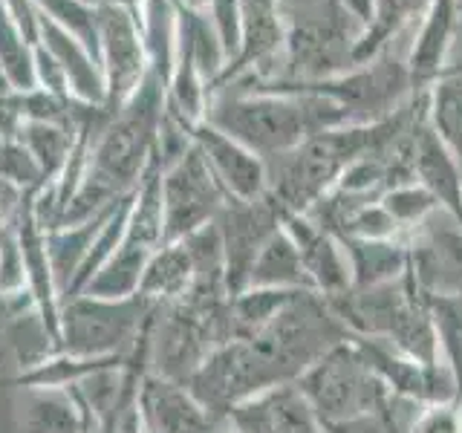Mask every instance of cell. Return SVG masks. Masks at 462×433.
Instances as JSON below:
<instances>
[{"instance_id": "1", "label": "cell", "mask_w": 462, "mask_h": 433, "mask_svg": "<svg viewBox=\"0 0 462 433\" xmlns=\"http://www.w3.org/2000/svg\"><path fill=\"white\" fill-rule=\"evenodd\" d=\"M165 122V84L153 72L119 110L110 113L93 142L84 180L72 194L58 226L84 223L107 211L116 199L136 191L156 153Z\"/></svg>"}, {"instance_id": "2", "label": "cell", "mask_w": 462, "mask_h": 433, "mask_svg": "<svg viewBox=\"0 0 462 433\" xmlns=\"http://www.w3.org/2000/svg\"><path fill=\"white\" fill-rule=\"evenodd\" d=\"M350 336L382 338L419 364H439V332L411 269L399 278L327 298Z\"/></svg>"}, {"instance_id": "3", "label": "cell", "mask_w": 462, "mask_h": 433, "mask_svg": "<svg viewBox=\"0 0 462 433\" xmlns=\"http://www.w3.org/2000/svg\"><path fill=\"white\" fill-rule=\"evenodd\" d=\"M278 9L286 29L281 81L315 84L358 64L365 23L338 0H278Z\"/></svg>"}, {"instance_id": "4", "label": "cell", "mask_w": 462, "mask_h": 433, "mask_svg": "<svg viewBox=\"0 0 462 433\" xmlns=\"http://www.w3.org/2000/svg\"><path fill=\"white\" fill-rule=\"evenodd\" d=\"M373 124H344L303 139L298 148L266 159L269 197L286 214H307L324 199L346 165L370 151Z\"/></svg>"}, {"instance_id": "5", "label": "cell", "mask_w": 462, "mask_h": 433, "mask_svg": "<svg viewBox=\"0 0 462 433\" xmlns=\"http://www.w3.org/2000/svg\"><path fill=\"white\" fill-rule=\"evenodd\" d=\"M350 338L346 327L318 292H298L272 321L249 338L274 384H295L315 361Z\"/></svg>"}, {"instance_id": "6", "label": "cell", "mask_w": 462, "mask_h": 433, "mask_svg": "<svg viewBox=\"0 0 462 433\" xmlns=\"http://www.w3.org/2000/svg\"><path fill=\"white\" fill-rule=\"evenodd\" d=\"M153 307L156 303L142 295L67 298L58 315V353L79 358H127Z\"/></svg>"}, {"instance_id": "7", "label": "cell", "mask_w": 462, "mask_h": 433, "mask_svg": "<svg viewBox=\"0 0 462 433\" xmlns=\"http://www.w3.org/2000/svg\"><path fill=\"white\" fill-rule=\"evenodd\" d=\"M295 387L310 401L321 425L365 413H384L393 396L350 338L329 350L321 361H315Z\"/></svg>"}, {"instance_id": "8", "label": "cell", "mask_w": 462, "mask_h": 433, "mask_svg": "<svg viewBox=\"0 0 462 433\" xmlns=\"http://www.w3.org/2000/svg\"><path fill=\"white\" fill-rule=\"evenodd\" d=\"M226 202V191L194 142L180 159L162 165L165 243H180L202 226L214 223Z\"/></svg>"}, {"instance_id": "9", "label": "cell", "mask_w": 462, "mask_h": 433, "mask_svg": "<svg viewBox=\"0 0 462 433\" xmlns=\"http://www.w3.org/2000/svg\"><path fill=\"white\" fill-rule=\"evenodd\" d=\"M185 387L217 416H228L240 401L278 387L249 338H231L206 355Z\"/></svg>"}, {"instance_id": "10", "label": "cell", "mask_w": 462, "mask_h": 433, "mask_svg": "<svg viewBox=\"0 0 462 433\" xmlns=\"http://www.w3.org/2000/svg\"><path fill=\"white\" fill-rule=\"evenodd\" d=\"M98 61L107 84V107L119 110L151 76L134 9L105 0L98 6Z\"/></svg>"}, {"instance_id": "11", "label": "cell", "mask_w": 462, "mask_h": 433, "mask_svg": "<svg viewBox=\"0 0 462 433\" xmlns=\"http://www.w3.org/2000/svg\"><path fill=\"white\" fill-rule=\"evenodd\" d=\"M411 274L425 295L462 300V223L437 208L408 235Z\"/></svg>"}, {"instance_id": "12", "label": "cell", "mask_w": 462, "mask_h": 433, "mask_svg": "<svg viewBox=\"0 0 462 433\" xmlns=\"http://www.w3.org/2000/svg\"><path fill=\"white\" fill-rule=\"evenodd\" d=\"M283 226V208L269 194L254 202L228 199L217 214V228L223 237L226 254V289L228 298L245 289V278L263 243Z\"/></svg>"}, {"instance_id": "13", "label": "cell", "mask_w": 462, "mask_h": 433, "mask_svg": "<svg viewBox=\"0 0 462 433\" xmlns=\"http://www.w3.org/2000/svg\"><path fill=\"white\" fill-rule=\"evenodd\" d=\"M139 410L148 433H226L228 416L211 413L191 390L177 382L144 375L139 384Z\"/></svg>"}, {"instance_id": "14", "label": "cell", "mask_w": 462, "mask_h": 433, "mask_svg": "<svg viewBox=\"0 0 462 433\" xmlns=\"http://www.w3.org/2000/svg\"><path fill=\"white\" fill-rule=\"evenodd\" d=\"M191 142L206 156L211 173L220 182L228 199L235 202H254L269 194L266 188V162L257 153H252L245 144L220 134L208 122L185 127Z\"/></svg>"}, {"instance_id": "15", "label": "cell", "mask_w": 462, "mask_h": 433, "mask_svg": "<svg viewBox=\"0 0 462 433\" xmlns=\"http://www.w3.org/2000/svg\"><path fill=\"white\" fill-rule=\"evenodd\" d=\"M235 433H324L295 384H278L228 410Z\"/></svg>"}, {"instance_id": "16", "label": "cell", "mask_w": 462, "mask_h": 433, "mask_svg": "<svg viewBox=\"0 0 462 433\" xmlns=\"http://www.w3.org/2000/svg\"><path fill=\"white\" fill-rule=\"evenodd\" d=\"M38 43L55 58V64L61 67L72 101H81V105H93V107H107L105 72H101L98 58L87 50L79 38H72L61 26H55L52 21H47L41 14Z\"/></svg>"}, {"instance_id": "17", "label": "cell", "mask_w": 462, "mask_h": 433, "mask_svg": "<svg viewBox=\"0 0 462 433\" xmlns=\"http://www.w3.org/2000/svg\"><path fill=\"white\" fill-rule=\"evenodd\" d=\"M457 23H459V12L454 6V0H433L428 12L422 14V21L416 23L408 50V69L416 90H425L445 69L457 35Z\"/></svg>"}, {"instance_id": "18", "label": "cell", "mask_w": 462, "mask_h": 433, "mask_svg": "<svg viewBox=\"0 0 462 433\" xmlns=\"http://www.w3.org/2000/svg\"><path fill=\"white\" fill-rule=\"evenodd\" d=\"M245 289H292V292H315V286L303 266L300 252L289 231L281 226L257 252L245 278Z\"/></svg>"}, {"instance_id": "19", "label": "cell", "mask_w": 462, "mask_h": 433, "mask_svg": "<svg viewBox=\"0 0 462 433\" xmlns=\"http://www.w3.org/2000/svg\"><path fill=\"white\" fill-rule=\"evenodd\" d=\"M144 55L153 76L168 87L180 52V6L173 0H144L136 12Z\"/></svg>"}, {"instance_id": "20", "label": "cell", "mask_w": 462, "mask_h": 433, "mask_svg": "<svg viewBox=\"0 0 462 433\" xmlns=\"http://www.w3.org/2000/svg\"><path fill=\"white\" fill-rule=\"evenodd\" d=\"M425 110L437 139L462 162V61H448L425 87Z\"/></svg>"}, {"instance_id": "21", "label": "cell", "mask_w": 462, "mask_h": 433, "mask_svg": "<svg viewBox=\"0 0 462 433\" xmlns=\"http://www.w3.org/2000/svg\"><path fill=\"white\" fill-rule=\"evenodd\" d=\"M344 252L350 260V274H353V289H367L379 286L399 278L411 266V252L408 243L399 240H356L346 237Z\"/></svg>"}, {"instance_id": "22", "label": "cell", "mask_w": 462, "mask_h": 433, "mask_svg": "<svg viewBox=\"0 0 462 433\" xmlns=\"http://www.w3.org/2000/svg\"><path fill=\"white\" fill-rule=\"evenodd\" d=\"M194 283H197V272L185 243H165L151 257L148 269H144L139 295L153 303H177L191 295Z\"/></svg>"}, {"instance_id": "23", "label": "cell", "mask_w": 462, "mask_h": 433, "mask_svg": "<svg viewBox=\"0 0 462 433\" xmlns=\"http://www.w3.org/2000/svg\"><path fill=\"white\" fill-rule=\"evenodd\" d=\"M113 206H116V202H113ZM110 208L90 216V220H84V223L55 226V228L47 231V254H50V263H52L55 283H58V289H61V298L69 289V283L76 281L79 269L84 266V260H87V254H90L93 243L98 237L101 226H105Z\"/></svg>"}, {"instance_id": "24", "label": "cell", "mask_w": 462, "mask_h": 433, "mask_svg": "<svg viewBox=\"0 0 462 433\" xmlns=\"http://www.w3.org/2000/svg\"><path fill=\"white\" fill-rule=\"evenodd\" d=\"M21 144L29 151V156L35 159V165L41 168V177L47 185H52L61 170L67 168V159L76 148V119L69 124H50V122H23Z\"/></svg>"}, {"instance_id": "25", "label": "cell", "mask_w": 462, "mask_h": 433, "mask_svg": "<svg viewBox=\"0 0 462 433\" xmlns=\"http://www.w3.org/2000/svg\"><path fill=\"white\" fill-rule=\"evenodd\" d=\"M433 0H375L373 21L367 23L365 35L358 43V64L382 52L393 38L411 32L422 21V14Z\"/></svg>"}, {"instance_id": "26", "label": "cell", "mask_w": 462, "mask_h": 433, "mask_svg": "<svg viewBox=\"0 0 462 433\" xmlns=\"http://www.w3.org/2000/svg\"><path fill=\"white\" fill-rule=\"evenodd\" d=\"M0 76L18 93H29L38 87L35 43L21 32L4 4H0Z\"/></svg>"}, {"instance_id": "27", "label": "cell", "mask_w": 462, "mask_h": 433, "mask_svg": "<svg viewBox=\"0 0 462 433\" xmlns=\"http://www.w3.org/2000/svg\"><path fill=\"white\" fill-rule=\"evenodd\" d=\"M32 4L43 18L79 38L98 58V6L84 4V0H32Z\"/></svg>"}, {"instance_id": "28", "label": "cell", "mask_w": 462, "mask_h": 433, "mask_svg": "<svg viewBox=\"0 0 462 433\" xmlns=\"http://www.w3.org/2000/svg\"><path fill=\"white\" fill-rule=\"evenodd\" d=\"M379 202H382V208L393 216L399 231H408V235L416 226H422L433 211L442 208L437 197L419 182H402V185L387 188Z\"/></svg>"}, {"instance_id": "29", "label": "cell", "mask_w": 462, "mask_h": 433, "mask_svg": "<svg viewBox=\"0 0 462 433\" xmlns=\"http://www.w3.org/2000/svg\"><path fill=\"white\" fill-rule=\"evenodd\" d=\"M0 177L23 188V191H38V188L47 185L41 177V168L21 144V139L0 136Z\"/></svg>"}, {"instance_id": "30", "label": "cell", "mask_w": 462, "mask_h": 433, "mask_svg": "<svg viewBox=\"0 0 462 433\" xmlns=\"http://www.w3.org/2000/svg\"><path fill=\"white\" fill-rule=\"evenodd\" d=\"M408 433H462V410L454 401H419L408 419Z\"/></svg>"}, {"instance_id": "31", "label": "cell", "mask_w": 462, "mask_h": 433, "mask_svg": "<svg viewBox=\"0 0 462 433\" xmlns=\"http://www.w3.org/2000/svg\"><path fill=\"white\" fill-rule=\"evenodd\" d=\"M206 18L211 21L217 38H220L226 58L237 55L240 47V29H243V0H211L206 9ZM228 67V64H226Z\"/></svg>"}, {"instance_id": "32", "label": "cell", "mask_w": 462, "mask_h": 433, "mask_svg": "<svg viewBox=\"0 0 462 433\" xmlns=\"http://www.w3.org/2000/svg\"><path fill=\"white\" fill-rule=\"evenodd\" d=\"M26 194L29 191H23V188L0 177V231H14V226L21 220Z\"/></svg>"}, {"instance_id": "33", "label": "cell", "mask_w": 462, "mask_h": 433, "mask_svg": "<svg viewBox=\"0 0 462 433\" xmlns=\"http://www.w3.org/2000/svg\"><path fill=\"white\" fill-rule=\"evenodd\" d=\"M324 433H387L384 413H365L353 419H341V422L321 425Z\"/></svg>"}, {"instance_id": "34", "label": "cell", "mask_w": 462, "mask_h": 433, "mask_svg": "<svg viewBox=\"0 0 462 433\" xmlns=\"http://www.w3.org/2000/svg\"><path fill=\"white\" fill-rule=\"evenodd\" d=\"M338 4L353 14V18H358L361 23H365V29H367V23L373 21V9H375V0H338Z\"/></svg>"}, {"instance_id": "35", "label": "cell", "mask_w": 462, "mask_h": 433, "mask_svg": "<svg viewBox=\"0 0 462 433\" xmlns=\"http://www.w3.org/2000/svg\"><path fill=\"white\" fill-rule=\"evenodd\" d=\"M173 4H177L180 9H185V12H206L211 0H173Z\"/></svg>"}, {"instance_id": "36", "label": "cell", "mask_w": 462, "mask_h": 433, "mask_svg": "<svg viewBox=\"0 0 462 433\" xmlns=\"http://www.w3.org/2000/svg\"><path fill=\"white\" fill-rule=\"evenodd\" d=\"M84 4H90V6H101L105 0H84Z\"/></svg>"}, {"instance_id": "37", "label": "cell", "mask_w": 462, "mask_h": 433, "mask_svg": "<svg viewBox=\"0 0 462 433\" xmlns=\"http://www.w3.org/2000/svg\"><path fill=\"white\" fill-rule=\"evenodd\" d=\"M454 6H457V12H459V18H462V0H454Z\"/></svg>"}, {"instance_id": "38", "label": "cell", "mask_w": 462, "mask_h": 433, "mask_svg": "<svg viewBox=\"0 0 462 433\" xmlns=\"http://www.w3.org/2000/svg\"><path fill=\"white\" fill-rule=\"evenodd\" d=\"M226 433H235V430H231V425H228V430H226Z\"/></svg>"}]
</instances>
